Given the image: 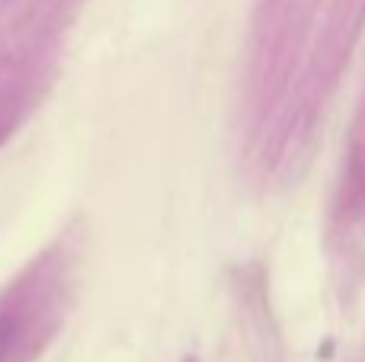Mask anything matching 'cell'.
<instances>
[]
</instances>
